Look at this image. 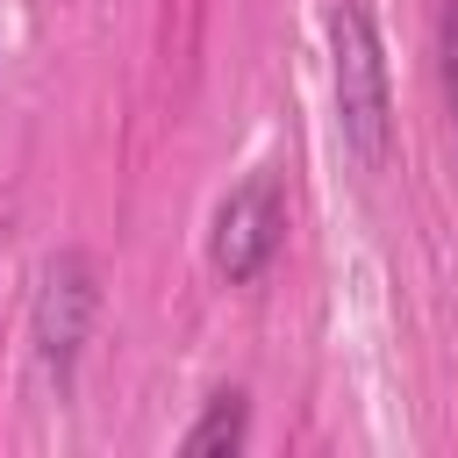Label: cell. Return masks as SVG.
<instances>
[{
	"label": "cell",
	"mask_w": 458,
	"mask_h": 458,
	"mask_svg": "<svg viewBox=\"0 0 458 458\" xmlns=\"http://www.w3.org/2000/svg\"><path fill=\"white\" fill-rule=\"evenodd\" d=\"M329 57H336V129H344L351 157L379 172L386 143H394V93H386V57L372 36V14L358 0L329 7Z\"/></svg>",
	"instance_id": "cell-1"
},
{
	"label": "cell",
	"mask_w": 458,
	"mask_h": 458,
	"mask_svg": "<svg viewBox=\"0 0 458 458\" xmlns=\"http://www.w3.org/2000/svg\"><path fill=\"white\" fill-rule=\"evenodd\" d=\"M93 308H100V265L86 250H57L36 279V301H29V344L50 379H72L86 329H93Z\"/></svg>",
	"instance_id": "cell-2"
},
{
	"label": "cell",
	"mask_w": 458,
	"mask_h": 458,
	"mask_svg": "<svg viewBox=\"0 0 458 458\" xmlns=\"http://www.w3.org/2000/svg\"><path fill=\"white\" fill-rule=\"evenodd\" d=\"M279 229H286L279 179H272V172H250V179H243V186H229V193H222V208H215L208 265H215L229 286H250V279H265V265L279 258Z\"/></svg>",
	"instance_id": "cell-3"
},
{
	"label": "cell",
	"mask_w": 458,
	"mask_h": 458,
	"mask_svg": "<svg viewBox=\"0 0 458 458\" xmlns=\"http://www.w3.org/2000/svg\"><path fill=\"white\" fill-rule=\"evenodd\" d=\"M243 437H250V401L243 394H215L208 415L186 429V451L193 458H222V451H243Z\"/></svg>",
	"instance_id": "cell-4"
},
{
	"label": "cell",
	"mask_w": 458,
	"mask_h": 458,
	"mask_svg": "<svg viewBox=\"0 0 458 458\" xmlns=\"http://www.w3.org/2000/svg\"><path fill=\"white\" fill-rule=\"evenodd\" d=\"M437 79H444V107H451V129H458V0L437 7Z\"/></svg>",
	"instance_id": "cell-5"
}]
</instances>
